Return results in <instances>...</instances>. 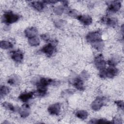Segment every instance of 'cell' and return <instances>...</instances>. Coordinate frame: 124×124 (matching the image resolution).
Masks as SVG:
<instances>
[{
  "label": "cell",
  "instance_id": "10",
  "mask_svg": "<svg viewBox=\"0 0 124 124\" xmlns=\"http://www.w3.org/2000/svg\"><path fill=\"white\" fill-rule=\"evenodd\" d=\"M77 18L83 24L85 25H89L92 22V18L89 16L87 15H78Z\"/></svg>",
  "mask_w": 124,
  "mask_h": 124
},
{
  "label": "cell",
  "instance_id": "25",
  "mask_svg": "<svg viewBox=\"0 0 124 124\" xmlns=\"http://www.w3.org/2000/svg\"><path fill=\"white\" fill-rule=\"evenodd\" d=\"M53 11L57 15H61L64 11V8L62 6H56L54 8Z\"/></svg>",
  "mask_w": 124,
  "mask_h": 124
},
{
  "label": "cell",
  "instance_id": "18",
  "mask_svg": "<svg viewBox=\"0 0 124 124\" xmlns=\"http://www.w3.org/2000/svg\"><path fill=\"white\" fill-rule=\"evenodd\" d=\"M75 115L78 118L81 120H85L88 117V113L86 110H80L77 111Z\"/></svg>",
  "mask_w": 124,
  "mask_h": 124
},
{
  "label": "cell",
  "instance_id": "26",
  "mask_svg": "<svg viewBox=\"0 0 124 124\" xmlns=\"http://www.w3.org/2000/svg\"><path fill=\"white\" fill-rule=\"evenodd\" d=\"M90 123H95V124H101V123H112V122H109L104 119H93L91 120L89 122Z\"/></svg>",
  "mask_w": 124,
  "mask_h": 124
},
{
  "label": "cell",
  "instance_id": "29",
  "mask_svg": "<svg viewBox=\"0 0 124 124\" xmlns=\"http://www.w3.org/2000/svg\"><path fill=\"white\" fill-rule=\"evenodd\" d=\"M68 14L69 15L72 16H74V17H77L78 16V12L74 10H70L68 12Z\"/></svg>",
  "mask_w": 124,
  "mask_h": 124
},
{
  "label": "cell",
  "instance_id": "13",
  "mask_svg": "<svg viewBox=\"0 0 124 124\" xmlns=\"http://www.w3.org/2000/svg\"><path fill=\"white\" fill-rule=\"evenodd\" d=\"M33 94H34V93L32 92H30L28 93H21L18 96V98L21 101L25 102L28 101L29 99H31L32 97Z\"/></svg>",
  "mask_w": 124,
  "mask_h": 124
},
{
  "label": "cell",
  "instance_id": "12",
  "mask_svg": "<svg viewBox=\"0 0 124 124\" xmlns=\"http://www.w3.org/2000/svg\"><path fill=\"white\" fill-rule=\"evenodd\" d=\"M19 113L22 118L28 117L30 113V109L28 105L24 104L21 108H19Z\"/></svg>",
  "mask_w": 124,
  "mask_h": 124
},
{
  "label": "cell",
  "instance_id": "31",
  "mask_svg": "<svg viewBox=\"0 0 124 124\" xmlns=\"http://www.w3.org/2000/svg\"><path fill=\"white\" fill-rule=\"evenodd\" d=\"M41 37L43 40L46 41H47L49 39V36L47 34H42L41 35Z\"/></svg>",
  "mask_w": 124,
  "mask_h": 124
},
{
  "label": "cell",
  "instance_id": "2",
  "mask_svg": "<svg viewBox=\"0 0 124 124\" xmlns=\"http://www.w3.org/2000/svg\"><path fill=\"white\" fill-rule=\"evenodd\" d=\"M19 18L18 15L15 14L11 12H8L5 13L2 17V20L4 23L12 24L16 22Z\"/></svg>",
  "mask_w": 124,
  "mask_h": 124
},
{
  "label": "cell",
  "instance_id": "7",
  "mask_svg": "<svg viewBox=\"0 0 124 124\" xmlns=\"http://www.w3.org/2000/svg\"><path fill=\"white\" fill-rule=\"evenodd\" d=\"M47 110L50 114L58 115L61 110V104L59 103L52 104L49 106Z\"/></svg>",
  "mask_w": 124,
  "mask_h": 124
},
{
  "label": "cell",
  "instance_id": "20",
  "mask_svg": "<svg viewBox=\"0 0 124 124\" xmlns=\"http://www.w3.org/2000/svg\"><path fill=\"white\" fill-rule=\"evenodd\" d=\"M0 47L3 49H8L13 47V44L7 41H1L0 42Z\"/></svg>",
  "mask_w": 124,
  "mask_h": 124
},
{
  "label": "cell",
  "instance_id": "23",
  "mask_svg": "<svg viewBox=\"0 0 124 124\" xmlns=\"http://www.w3.org/2000/svg\"><path fill=\"white\" fill-rule=\"evenodd\" d=\"M10 92V89L5 86H2L0 87V97H2L4 96L7 95Z\"/></svg>",
  "mask_w": 124,
  "mask_h": 124
},
{
  "label": "cell",
  "instance_id": "22",
  "mask_svg": "<svg viewBox=\"0 0 124 124\" xmlns=\"http://www.w3.org/2000/svg\"><path fill=\"white\" fill-rule=\"evenodd\" d=\"M7 82L11 85L16 86V85H17V84H18V83L19 82V80L18 78L15 76V77H12L9 78L7 81Z\"/></svg>",
  "mask_w": 124,
  "mask_h": 124
},
{
  "label": "cell",
  "instance_id": "8",
  "mask_svg": "<svg viewBox=\"0 0 124 124\" xmlns=\"http://www.w3.org/2000/svg\"><path fill=\"white\" fill-rule=\"evenodd\" d=\"M121 7L120 1H113L108 5V11L109 13H115L119 10Z\"/></svg>",
  "mask_w": 124,
  "mask_h": 124
},
{
  "label": "cell",
  "instance_id": "16",
  "mask_svg": "<svg viewBox=\"0 0 124 124\" xmlns=\"http://www.w3.org/2000/svg\"><path fill=\"white\" fill-rule=\"evenodd\" d=\"M31 5L33 8L38 11H41L43 10L44 7L43 2L39 1H35L32 2L31 3Z\"/></svg>",
  "mask_w": 124,
  "mask_h": 124
},
{
  "label": "cell",
  "instance_id": "17",
  "mask_svg": "<svg viewBox=\"0 0 124 124\" xmlns=\"http://www.w3.org/2000/svg\"><path fill=\"white\" fill-rule=\"evenodd\" d=\"M73 85L77 89L81 91L84 89L83 82L80 78H78L76 79L74 81Z\"/></svg>",
  "mask_w": 124,
  "mask_h": 124
},
{
  "label": "cell",
  "instance_id": "1",
  "mask_svg": "<svg viewBox=\"0 0 124 124\" xmlns=\"http://www.w3.org/2000/svg\"><path fill=\"white\" fill-rule=\"evenodd\" d=\"M86 38L87 41L92 44L102 41L101 38V33L99 31H92L88 33Z\"/></svg>",
  "mask_w": 124,
  "mask_h": 124
},
{
  "label": "cell",
  "instance_id": "14",
  "mask_svg": "<svg viewBox=\"0 0 124 124\" xmlns=\"http://www.w3.org/2000/svg\"><path fill=\"white\" fill-rule=\"evenodd\" d=\"M101 22L104 24L112 27L115 26L117 24V21L115 19H112L108 17H103L101 19Z\"/></svg>",
  "mask_w": 124,
  "mask_h": 124
},
{
  "label": "cell",
  "instance_id": "4",
  "mask_svg": "<svg viewBox=\"0 0 124 124\" xmlns=\"http://www.w3.org/2000/svg\"><path fill=\"white\" fill-rule=\"evenodd\" d=\"M106 100V98L103 96L97 97L91 104L92 108L94 111L99 110L104 105H105Z\"/></svg>",
  "mask_w": 124,
  "mask_h": 124
},
{
  "label": "cell",
  "instance_id": "9",
  "mask_svg": "<svg viewBox=\"0 0 124 124\" xmlns=\"http://www.w3.org/2000/svg\"><path fill=\"white\" fill-rule=\"evenodd\" d=\"M23 53L19 50L13 51L11 52V58L15 62H21L23 59Z\"/></svg>",
  "mask_w": 124,
  "mask_h": 124
},
{
  "label": "cell",
  "instance_id": "15",
  "mask_svg": "<svg viewBox=\"0 0 124 124\" xmlns=\"http://www.w3.org/2000/svg\"><path fill=\"white\" fill-rule=\"evenodd\" d=\"M52 82L53 80L51 79L42 78L40 79L38 83L37 84V86L46 87L47 86H48L49 84H50V83Z\"/></svg>",
  "mask_w": 124,
  "mask_h": 124
},
{
  "label": "cell",
  "instance_id": "21",
  "mask_svg": "<svg viewBox=\"0 0 124 124\" xmlns=\"http://www.w3.org/2000/svg\"><path fill=\"white\" fill-rule=\"evenodd\" d=\"M120 58L118 56H115L113 57L110 60L108 61V63L111 66H115L116 64H117L120 61Z\"/></svg>",
  "mask_w": 124,
  "mask_h": 124
},
{
  "label": "cell",
  "instance_id": "27",
  "mask_svg": "<svg viewBox=\"0 0 124 124\" xmlns=\"http://www.w3.org/2000/svg\"><path fill=\"white\" fill-rule=\"evenodd\" d=\"M92 46L96 49L100 50L103 48V47L104 46V44H103V42H102V41H99V42L95 43L94 44H93Z\"/></svg>",
  "mask_w": 124,
  "mask_h": 124
},
{
  "label": "cell",
  "instance_id": "28",
  "mask_svg": "<svg viewBox=\"0 0 124 124\" xmlns=\"http://www.w3.org/2000/svg\"><path fill=\"white\" fill-rule=\"evenodd\" d=\"M115 103L117 105V106L120 108L121 109H124V101L123 100H117L115 101Z\"/></svg>",
  "mask_w": 124,
  "mask_h": 124
},
{
  "label": "cell",
  "instance_id": "30",
  "mask_svg": "<svg viewBox=\"0 0 124 124\" xmlns=\"http://www.w3.org/2000/svg\"><path fill=\"white\" fill-rule=\"evenodd\" d=\"M113 121L114 122H112V123H115V124H119V123H121V119H120V118L117 117V116H116L114 119H113Z\"/></svg>",
  "mask_w": 124,
  "mask_h": 124
},
{
  "label": "cell",
  "instance_id": "6",
  "mask_svg": "<svg viewBox=\"0 0 124 124\" xmlns=\"http://www.w3.org/2000/svg\"><path fill=\"white\" fill-rule=\"evenodd\" d=\"M55 50L54 46H53L51 43H49L48 44L44 46L41 49V51L45 54L47 57H50L54 53Z\"/></svg>",
  "mask_w": 124,
  "mask_h": 124
},
{
  "label": "cell",
  "instance_id": "11",
  "mask_svg": "<svg viewBox=\"0 0 124 124\" xmlns=\"http://www.w3.org/2000/svg\"><path fill=\"white\" fill-rule=\"evenodd\" d=\"M37 32L38 31L37 29L34 27L28 28L24 31L26 36L28 38H31L33 37L36 36Z\"/></svg>",
  "mask_w": 124,
  "mask_h": 124
},
{
  "label": "cell",
  "instance_id": "24",
  "mask_svg": "<svg viewBox=\"0 0 124 124\" xmlns=\"http://www.w3.org/2000/svg\"><path fill=\"white\" fill-rule=\"evenodd\" d=\"M2 106H3L4 108H5L7 109L10 110L12 111H15V108L14 107V106L12 104H11L8 102H3L2 103Z\"/></svg>",
  "mask_w": 124,
  "mask_h": 124
},
{
  "label": "cell",
  "instance_id": "3",
  "mask_svg": "<svg viewBox=\"0 0 124 124\" xmlns=\"http://www.w3.org/2000/svg\"><path fill=\"white\" fill-rule=\"evenodd\" d=\"M118 73V70L114 66H112L108 68L106 70L104 69L102 70L100 73L99 76L102 78H112L114 76H116Z\"/></svg>",
  "mask_w": 124,
  "mask_h": 124
},
{
  "label": "cell",
  "instance_id": "5",
  "mask_svg": "<svg viewBox=\"0 0 124 124\" xmlns=\"http://www.w3.org/2000/svg\"><path fill=\"white\" fill-rule=\"evenodd\" d=\"M95 65L96 68L99 70H103L105 69L106 62L103 59V56L102 54H100L98 55L94 60Z\"/></svg>",
  "mask_w": 124,
  "mask_h": 124
},
{
  "label": "cell",
  "instance_id": "19",
  "mask_svg": "<svg viewBox=\"0 0 124 124\" xmlns=\"http://www.w3.org/2000/svg\"><path fill=\"white\" fill-rule=\"evenodd\" d=\"M28 42L30 46H36L40 44V40L38 37L34 36L31 38H29Z\"/></svg>",
  "mask_w": 124,
  "mask_h": 124
}]
</instances>
